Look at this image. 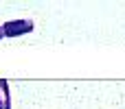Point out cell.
Listing matches in <instances>:
<instances>
[{"label": "cell", "mask_w": 125, "mask_h": 109, "mask_svg": "<svg viewBox=\"0 0 125 109\" xmlns=\"http://www.w3.org/2000/svg\"><path fill=\"white\" fill-rule=\"evenodd\" d=\"M2 31H4V37H20V35H26L33 31V22L31 20H11V22L2 24Z\"/></svg>", "instance_id": "cell-1"}, {"label": "cell", "mask_w": 125, "mask_h": 109, "mask_svg": "<svg viewBox=\"0 0 125 109\" xmlns=\"http://www.w3.org/2000/svg\"><path fill=\"white\" fill-rule=\"evenodd\" d=\"M0 109H11V94L7 79H0Z\"/></svg>", "instance_id": "cell-2"}, {"label": "cell", "mask_w": 125, "mask_h": 109, "mask_svg": "<svg viewBox=\"0 0 125 109\" xmlns=\"http://www.w3.org/2000/svg\"><path fill=\"white\" fill-rule=\"evenodd\" d=\"M0 37H4V31H2V26H0Z\"/></svg>", "instance_id": "cell-3"}]
</instances>
